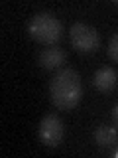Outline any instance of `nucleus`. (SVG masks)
Masks as SVG:
<instances>
[{
    "label": "nucleus",
    "instance_id": "obj_4",
    "mask_svg": "<svg viewBox=\"0 0 118 158\" xmlns=\"http://www.w3.org/2000/svg\"><path fill=\"white\" fill-rule=\"evenodd\" d=\"M37 135H39V140L45 146H59L63 140V135H65L63 123L55 115H45L41 118V123H39Z\"/></svg>",
    "mask_w": 118,
    "mask_h": 158
},
{
    "label": "nucleus",
    "instance_id": "obj_8",
    "mask_svg": "<svg viewBox=\"0 0 118 158\" xmlns=\"http://www.w3.org/2000/svg\"><path fill=\"white\" fill-rule=\"evenodd\" d=\"M108 56H110V59L118 61V34H114L110 44H108Z\"/></svg>",
    "mask_w": 118,
    "mask_h": 158
},
{
    "label": "nucleus",
    "instance_id": "obj_9",
    "mask_svg": "<svg viewBox=\"0 0 118 158\" xmlns=\"http://www.w3.org/2000/svg\"><path fill=\"white\" fill-rule=\"evenodd\" d=\"M112 117H114V121H116V125H118V105L114 107V111H112Z\"/></svg>",
    "mask_w": 118,
    "mask_h": 158
},
{
    "label": "nucleus",
    "instance_id": "obj_7",
    "mask_svg": "<svg viewBox=\"0 0 118 158\" xmlns=\"http://www.w3.org/2000/svg\"><path fill=\"white\" fill-rule=\"evenodd\" d=\"M95 140L98 146H110L116 142V128L114 127H98L95 132Z\"/></svg>",
    "mask_w": 118,
    "mask_h": 158
},
{
    "label": "nucleus",
    "instance_id": "obj_5",
    "mask_svg": "<svg viewBox=\"0 0 118 158\" xmlns=\"http://www.w3.org/2000/svg\"><path fill=\"white\" fill-rule=\"evenodd\" d=\"M37 63L43 69H57L65 63V52L59 48H45L37 57Z\"/></svg>",
    "mask_w": 118,
    "mask_h": 158
},
{
    "label": "nucleus",
    "instance_id": "obj_1",
    "mask_svg": "<svg viewBox=\"0 0 118 158\" xmlns=\"http://www.w3.org/2000/svg\"><path fill=\"white\" fill-rule=\"evenodd\" d=\"M49 95H51L53 105L61 111H71L77 107L83 95V83L75 69H61L55 73L49 85Z\"/></svg>",
    "mask_w": 118,
    "mask_h": 158
},
{
    "label": "nucleus",
    "instance_id": "obj_2",
    "mask_svg": "<svg viewBox=\"0 0 118 158\" xmlns=\"http://www.w3.org/2000/svg\"><path fill=\"white\" fill-rule=\"evenodd\" d=\"M28 32L36 42L51 46L61 38V22L49 12H37L30 18Z\"/></svg>",
    "mask_w": 118,
    "mask_h": 158
},
{
    "label": "nucleus",
    "instance_id": "obj_6",
    "mask_svg": "<svg viewBox=\"0 0 118 158\" xmlns=\"http://www.w3.org/2000/svg\"><path fill=\"white\" fill-rule=\"evenodd\" d=\"M92 81H95V87L98 91L106 93V91H110V89H114L116 81H118V75L112 67H100L95 73V79H92Z\"/></svg>",
    "mask_w": 118,
    "mask_h": 158
},
{
    "label": "nucleus",
    "instance_id": "obj_3",
    "mask_svg": "<svg viewBox=\"0 0 118 158\" xmlns=\"http://www.w3.org/2000/svg\"><path fill=\"white\" fill-rule=\"evenodd\" d=\"M71 44L77 52L91 53L100 46V34L85 22H75L71 26Z\"/></svg>",
    "mask_w": 118,
    "mask_h": 158
}]
</instances>
